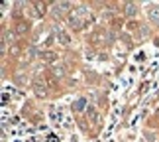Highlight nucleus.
<instances>
[{
  "label": "nucleus",
  "mask_w": 159,
  "mask_h": 142,
  "mask_svg": "<svg viewBox=\"0 0 159 142\" xmlns=\"http://www.w3.org/2000/svg\"><path fill=\"white\" fill-rule=\"evenodd\" d=\"M34 91H35V95H38V97H45L47 95V89H45V85H43V79H35V81H34Z\"/></svg>",
  "instance_id": "f257e3e1"
},
{
  "label": "nucleus",
  "mask_w": 159,
  "mask_h": 142,
  "mask_svg": "<svg viewBox=\"0 0 159 142\" xmlns=\"http://www.w3.org/2000/svg\"><path fill=\"white\" fill-rule=\"evenodd\" d=\"M38 55H39V59H41V61H55V57H57L53 49H41Z\"/></svg>",
  "instance_id": "f03ea898"
},
{
  "label": "nucleus",
  "mask_w": 159,
  "mask_h": 142,
  "mask_svg": "<svg viewBox=\"0 0 159 142\" xmlns=\"http://www.w3.org/2000/svg\"><path fill=\"white\" fill-rule=\"evenodd\" d=\"M67 22H69V24H71V26H73V28H77V30H79V28H83V22H81V16H77V14H75V12H71V14H69V18H67Z\"/></svg>",
  "instance_id": "7ed1b4c3"
},
{
  "label": "nucleus",
  "mask_w": 159,
  "mask_h": 142,
  "mask_svg": "<svg viewBox=\"0 0 159 142\" xmlns=\"http://www.w3.org/2000/svg\"><path fill=\"white\" fill-rule=\"evenodd\" d=\"M57 40H59L61 46H69L71 44V36L67 34L65 30H59V32H57Z\"/></svg>",
  "instance_id": "20e7f679"
},
{
  "label": "nucleus",
  "mask_w": 159,
  "mask_h": 142,
  "mask_svg": "<svg viewBox=\"0 0 159 142\" xmlns=\"http://www.w3.org/2000/svg\"><path fill=\"white\" fill-rule=\"evenodd\" d=\"M149 18L159 24V6H151V8H149Z\"/></svg>",
  "instance_id": "39448f33"
},
{
  "label": "nucleus",
  "mask_w": 159,
  "mask_h": 142,
  "mask_svg": "<svg viewBox=\"0 0 159 142\" xmlns=\"http://www.w3.org/2000/svg\"><path fill=\"white\" fill-rule=\"evenodd\" d=\"M126 14H128V16H136V14H138V6L132 4V2L126 4Z\"/></svg>",
  "instance_id": "423d86ee"
},
{
  "label": "nucleus",
  "mask_w": 159,
  "mask_h": 142,
  "mask_svg": "<svg viewBox=\"0 0 159 142\" xmlns=\"http://www.w3.org/2000/svg\"><path fill=\"white\" fill-rule=\"evenodd\" d=\"M87 115H89L94 122H98V113H96V109H94V107H89V109H87Z\"/></svg>",
  "instance_id": "0eeeda50"
},
{
  "label": "nucleus",
  "mask_w": 159,
  "mask_h": 142,
  "mask_svg": "<svg viewBox=\"0 0 159 142\" xmlns=\"http://www.w3.org/2000/svg\"><path fill=\"white\" fill-rule=\"evenodd\" d=\"M34 10H35V14L41 16L45 12V4H39V2H34Z\"/></svg>",
  "instance_id": "6e6552de"
},
{
  "label": "nucleus",
  "mask_w": 159,
  "mask_h": 142,
  "mask_svg": "<svg viewBox=\"0 0 159 142\" xmlns=\"http://www.w3.org/2000/svg\"><path fill=\"white\" fill-rule=\"evenodd\" d=\"M26 30H28L26 22H22V20H20V22L16 24V32H18V34H24V32H26Z\"/></svg>",
  "instance_id": "1a4fd4ad"
},
{
  "label": "nucleus",
  "mask_w": 159,
  "mask_h": 142,
  "mask_svg": "<svg viewBox=\"0 0 159 142\" xmlns=\"http://www.w3.org/2000/svg\"><path fill=\"white\" fill-rule=\"evenodd\" d=\"M63 73H65L63 65H53V75H57V77H63Z\"/></svg>",
  "instance_id": "9d476101"
},
{
  "label": "nucleus",
  "mask_w": 159,
  "mask_h": 142,
  "mask_svg": "<svg viewBox=\"0 0 159 142\" xmlns=\"http://www.w3.org/2000/svg\"><path fill=\"white\" fill-rule=\"evenodd\" d=\"M83 107H84V101H79V103H77V105H75V109H79V110H81V109H83Z\"/></svg>",
  "instance_id": "9b49d317"
}]
</instances>
